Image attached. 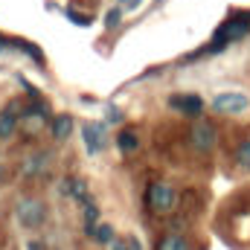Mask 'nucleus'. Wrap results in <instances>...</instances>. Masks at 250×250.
<instances>
[{
	"label": "nucleus",
	"mask_w": 250,
	"mask_h": 250,
	"mask_svg": "<svg viewBox=\"0 0 250 250\" xmlns=\"http://www.w3.org/2000/svg\"><path fill=\"white\" fill-rule=\"evenodd\" d=\"M248 29H250V15H239V18L224 21V23L218 26V32H215V41H212L209 50H224L230 41H239Z\"/></svg>",
	"instance_id": "f257e3e1"
},
{
	"label": "nucleus",
	"mask_w": 250,
	"mask_h": 250,
	"mask_svg": "<svg viewBox=\"0 0 250 250\" xmlns=\"http://www.w3.org/2000/svg\"><path fill=\"white\" fill-rule=\"evenodd\" d=\"M148 204H151L157 212H166V209H172V207L178 204V195H175V189L169 187V184L157 181V184L148 187Z\"/></svg>",
	"instance_id": "f03ea898"
},
{
	"label": "nucleus",
	"mask_w": 250,
	"mask_h": 250,
	"mask_svg": "<svg viewBox=\"0 0 250 250\" xmlns=\"http://www.w3.org/2000/svg\"><path fill=\"white\" fill-rule=\"evenodd\" d=\"M18 218H21V224L23 227H38L41 221H44V204L41 201H21V207H18Z\"/></svg>",
	"instance_id": "7ed1b4c3"
},
{
	"label": "nucleus",
	"mask_w": 250,
	"mask_h": 250,
	"mask_svg": "<svg viewBox=\"0 0 250 250\" xmlns=\"http://www.w3.org/2000/svg\"><path fill=\"white\" fill-rule=\"evenodd\" d=\"M212 108L218 114H236V111L248 108V96H242V93H221V96H215Z\"/></svg>",
	"instance_id": "20e7f679"
},
{
	"label": "nucleus",
	"mask_w": 250,
	"mask_h": 250,
	"mask_svg": "<svg viewBox=\"0 0 250 250\" xmlns=\"http://www.w3.org/2000/svg\"><path fill=\"white\" fill-rule=\"evenodd\" d=\"M192 146H195L198 151H209V148L215 146V128L209 123H198L192 128Z\"/></svg>",
	"instance_id": "39448f33"
},
{
	"label": "nucleus",
	"mask_w": 250,
	"mask_h": 250,
	"mask_svg": "<svg viewBox=\"0 0 250 250\" xmlns=\"http://www.w3.org/2000/svg\"><path fill=\"white\" fill-rule=\"evenodd\" d=\"M82 134H84V143H87V151H90V154L102 151V146H105V125L84 123L82 125Z\"/></svg>",
	"instance_id": "423d86ee"
},
{
	"label": "nucleus",
	"mask_w": 250,
	"mask_h": 250,
	"mask_svg": "<svg viewBox=\"0 0 250 250\" xmlns=\"http://www.w3.org/2000/svg\"><path fill=\"white\" fill-rule=\"evenodd\" d=\"M169 108H175V111H181L187 117H198L204 111V102H201V96H172Z\"/></svg>",
	"instance_id": "0eeeda50"
},
{
	"label": "nucleus",
	"mask_w": 250,
	"mask_h": 250,
	"mask_svg": "<svg viewBox=\"0 0 250 250\" xmlns=\"http://www.w3.org/2000/svg\"><path fill=\"white\" fill-rule=\"evenodd\" d=\"M18 117H21V114H18V102H12V105L0 114V137H3V140L15 134V128H18Z\"/></svg>",
	"instance_id": "6e6552de"
},
{
	"label": "nucleus",
	"mask_w": 250,
	"mask_h": 250,
	"mask_svg": "<svg viewBox=\"0 0 250 250\" xmlns=\"http://www.w3.org/2000/svg\"><path fill=\"white\" fill-rule=\"evenodd\" d=\"M70 134H73V117L70 114H59L53 120V137L56 140H67Z\"/></svg>",
	"instance_id": "1a4fd4ad"
},
{
	"label": "nucleus",
	"mask_w": 250,
	"mask_h": 250,
	"mask_svg": "<svg viewBox=\"0 0 250 250\" xmlns=\"http://www.w3.org/2000/svg\"><path fill=\"white\" fill-rule=\"evenodd\" d=\"M21 117H23V128L26 131H35V128H41V123L47 120V111H44V105H38L35 111H26Z\"/></svg>",
	"instance_id": "9d476101"
},
{
	"label": "nucleus",
	"mask_w": 250,
	"mask_h": 250,
	"mask_svg": "<svg viewBox=\"0 0 250 250\" xmlns=\"http://www.w3.org/2000/svg\"><path fill=\"white\" fill-rule=\"evenodd\" d=\"M47 163H50V154H47V151H41V154H35V157H29V160H26L23 175H38Z\"/></svg>",
	"instance_id": "9b49d317"
},
{
	"label": "nucleus",
	"mask_w": 250,
	"mask_h": 250,
	"mask_svg": "<svg viewBox=\"0 0 250 250\" xmlns=\"http://www.w3.org/2000/svg\"><path fill=\"white\" fill-rule=\"evenodd\" d=\"M87 236H90V239H96V242H102V245H108V242H114V230H111L108 224H99V227H93V230H87Z\"/></svg>",
	"instance_id": "f8f14e48"
},
{
	"label": "nucleus",
	"mask_w": 250,
	"mask_h": 250,
	"mask_svg": "<svg viewBox=\"0 0 250 250\" xmlns=\"http://www.w3.org/2000/svg\"><path fill=\"white\" fill-rule=\"evenodd\" d=\"M157 250H189V245H187V239H181V236H166L157 245Z\"/></svg>",
	"instance_id": "ddd939ff"
},
{
	"label": "nucleus",
	"mask_w": 250,
	"mask_h": 250,
	"mask_svg": "<svg viewBox=\"0 0 250 250\" xmlns=\"http://www.w3.org/2000/svg\"><path fill=\"white\" fill-rule=\"evenodd\" d=\"M99 221V209H96V204H84V230H93V227H99L96 224Z\"/></svg>",
	"instance_id": "4468645a"
},
{
	"label": "nucleus",
	"mask_w": 250,
	"mask_h": 250,
	"mask_svg": "<svg viewBox=\"0 0 250 250\" xmlns=\"http://www.w3.org/2000/svg\"><path fill=\"white\" fill-rule=\"evenodd\" d=\"M117 146H120L123 151H134V148H137V134H131V131H123V134L117 137Z\"/></svg>",
	"instance_id": "2eb2a0df"
},
{
	"label": "nucleus",
	"mask_w": 250,
	"mask_h": 250,
	"mask_svg": "<svg viewBox=\"0 0 250 250\" xmlns=\"http://www.w3.org/2000/svg\"><path fill=\"white\" fill-rule=\"evenodd\" d=\"M64 192H70V195H76V198H82L87 204V192H84V184L82 181H64Z\"/></svg>",
	"instance_id": "dca6fc26"
},
{
	"label": "nucleus",
	"mask_w": 250,
	"mask_h": 250,
	"mask_svg": "<svg viewBox=\"0 0 250 250\" xmlns=\"http://www.w3.org/2000/svg\"><path fill=\"white\" fill-rule=\"evenodd\" d=\"M236 157H239V163H242V166H248V169H250V140L239 146V154H236Z\"/></svg>",
	"instance_id": "f3484780"
},
{
	"label": "nucleus",
	"mask_w": 250,
	"mask_h": 250,
	"mask_svg": "<svg viewBox=\"0 0 250 250\" xmlns=\"http://www.w3.org/2000/svg\"><path fill=\"white\" fill-rule=\"evenodd\" d=\"M120 18H123V12H120V9H111V12L105 15V26H117Z\"/></svg>",
	"instance_id": "a211bd4d"
},
{
	"label": "nucleus",
	"mask_w": 250,
	"mask_h": 250,
	"mask_svg": "<svg viewBox=\"0 0 250 250\" xmlns=\"http://www.w3.org/2000/svg\"><path fill=\"white\" fill-rule=\"evenodd\" d=\"M114 250H128V248H125L123 242H114Z\"/></svg>",
	"instance_id": "6ab92c4d"
},
{
	"label": "nucleus",
	"mask_w": 250,
	"mask_h": 250,
	"mask_svg": "<svg viewBox=\"0 0 250 250\" xmlns=\"http://www.w3.org/2000/svg\"><path fill=\"white\" fill-rule=\"evenodd\" d=\"M29 250H41V245H32V242H29Z\"/></svg>",
	"instance_id": "aec40b11"
},
{
	"label": "nucleus",
	"mask_w": 250,
	"mask_h": 250,
	"mask_svg": "<svg viewBox=\"0 0 250 250\" xmlns=\"http://www.w3.org/2000/svg\"><path fill=\"white\" fill-rule=\"evenodd\" d=\"M0 178H3V169H0Z\"/></svg>",
	"instance_id": "412c9836"
}]
</instances>
